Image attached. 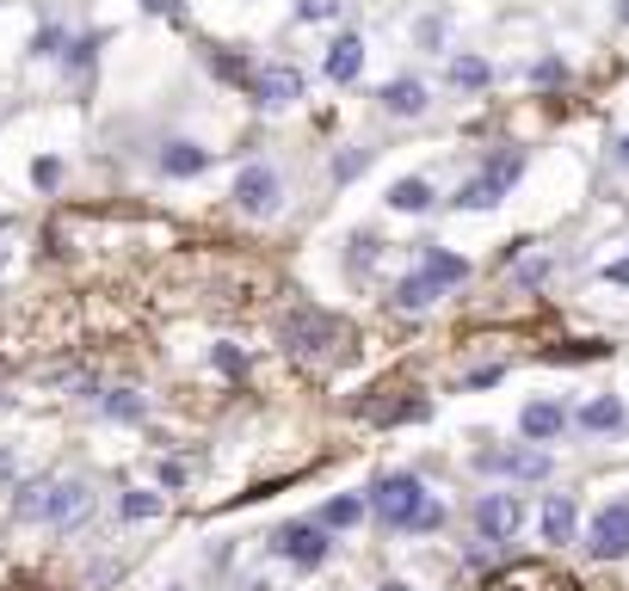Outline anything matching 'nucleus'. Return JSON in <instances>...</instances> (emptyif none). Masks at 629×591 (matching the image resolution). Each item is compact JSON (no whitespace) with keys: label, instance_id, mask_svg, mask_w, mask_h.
<instances>
[{"label":"nucleus","instance_id":"423d86ee","mask_svg":"<svg viewBox=\"0 0 629 591\" xmlns=\"http://www.w3.org/2000/svg\"><path fill=\"white\" fill-rule=\"evenodd\" d=\"M586 548H593L598 560H624L629 555V499H617V505H605V512L593 517Z\"/></svg>","mask_w":629,"mask_h":591},{"label":"nucleus","instance_id":"9b49d317","mask_svg":"<svg viewBox=\"0 0 629 591\" xmlns=\"http://www.w3.org/2000/svg\"><path fill=\"white\" fill-rule=\"evenodd\" d=\"M574 524H581V505H574V493H550L543 499V543H574Z\"/></svg>","mask_w":629,"mask_h":591},{"label":"nucleus","instance_id":"a211bd4d","mask_svg":"<svg viewBox=\"0 0 629 591\" xmlns=\"http://www.w3.org/2000/svg\"><path fill=\"white\" fill-rule=\"evenodd\" d=\"M624 420H629V413H624V401H617V394H598V401L581 406V425H586V432H617Z\"/></svg>","mask_w":629,"mask_h":591},{"label":"nucleus","instance_id":"6ab92c4d","mask_svg":"<svg viewBox=\"0 0 629 591\" xmlns=\"http://www.w3.org/2000/svg\"><path fill=\"white\" fill-rule=\"evenodd\" d=\"M364 517V499L358 493H340V499H328L321 512L309 517V524H321V529H346V524H358Z\"/></svg>","mask_w":629,"mask_h":591},{"label":"nucleus","instance_id":"5701e85b","mask_svg":"<svg viewBox=\"0 0 629 591\" xmlns=\"http://www.w3.org/2000/svg\"><path fill=\"white\" fill-rule=\"evenodd\" d=\"M161 505H167L161 493H124V517H155Z\"/></svg>","mask_w":629,"mask_h":591},{"label":"nucleus","instance_id":"9d476101","mask_svg":"<svg viewBox=\"0 0 629 591\" xmlns=\"http://www.w3.org/2000/svg\"><path fill=\"white\" fill-rule=\"evenodd\" d=\"M519 432L531 437V444H550V437L567 432V406H562V401H531V406L519 413Z\"/></svg>","mask_w":629,"mask_h":591},{"label":"nucleus","instance_id":"c85d7f7f","mask_svg":"<svg viewBox=\"0 0 629 591\" xmlns=\"http://www.w3.org/2000/svg\"><path fill=\"white\" fill-rule=\"evenodd\" d=\"M217 364H222V370H229V376H241V370H247V364H241V352H235V345H217Z\"/></svg>","mask_w":629,"mask_h":591},{"label":"nucleus","instance_id":"dca6fc26","mask_svg":"<svg viewBox=\"0 0 629 591\" xmlns=\"http://www.w3.org/2000/svg\"><path fill=\"white\" fill-rule=\"evenodd\" d=\"M420 271H426V278H439L444 290H456V283L470 278V259H463V253H444V247H426L420 253Z\"/></svg>","mask_w":629,"mask_h":591},{"label":"nucleus","instance_id":"c756f323","mask_svg":"<svg viewBox=\"0 0 629 591\" xmlns=\"http://www.w3.org/2000/svg\"><path fill=\"white\" fill-rule=\"evenodd\" d=\"M605 278H611V283H624V290H629V259H617V265H605Z\"/></svg>","mask_w":629,"mask_h":591},{"label":"nucleus","instance_id":"ddd939ff","mask_svg":"<svg viewBox=\"0 0 629 591\" xmlns=\"http://www.w3.org/2000/svg\"><path fill=\"white\" fill-rule=\"evenodd\" d=\"M439 296H444V283H439V278H426V271H408V278L395 283V309L420 314V309H432Z\"/></svg>","mask_w":629,"mask_h":591},{"label":"nucleus","instance_id":"cd10ccee","mask_svg":"<svg viewBox=\"0 0 629 591\" xmlns=\"http://www.w3.org/2000/svg\"><path fill=\"white\" fill-rule=\"evenodd\" d=\"M531 75H537V80H543V87H550V80H567V68H562V63H555V56H543V63H537V68H531Z\"/></svg>","mask_w":629,"mask_h":591},{"label":"nucleus","instance_id":"4468645a","mask_svg":"<svg viewBox=\"0 0 629 591\" xmlns=\"http://www.w3.org/2000/svg\"><path fill=\"white\" fill-rule=\"evenodd\" d=\"M205 167H210V155L198 142H167V148H161V172H167V179H191V172H205Z\"/></svg>","mask_w":629,"mask_h":591},{"label":"nucleus","instance_id":"1a4fd4ad","mask_svg":"<svg viewBox=\"0 0 629 591\" xmlns=\"http://www.w3.org/2000/svg\"><path fill=\"white\" fill-rule=\"evenodd\" d=\"M482 468H494L506 481H543V475H550V456L543 450H488Z\"/></svg>","mask_w":629,"mask_h":591},{"label":"nucleus","instance_id":"4be33fe9","mask_svg":"<svg viewBox=\"0 0 629 591\" xmlns=\"http://www.w3.org/2000/svg\"><path fill=\"white\" fill-rule=\"evenodd\" d=\"M106 413H111V420H130V425H136L142 413H148V406H142V394H130V389H111V394H106Z\"/></svg>","mask_w":629,"mask_h":591},{"label":"nucleus","instance_id":"7c9ffc66","mask_svg":"<svg viewBox=\"0 0 629 591\" xmlns=\"http://www.w3.org/2000/svg\"><path fill=\"white\" fill-rule=\"evenodd\" d=\"M142 7H148V13H167V19L179 13V0H142Z\"/></svg>","mask_w":629,"mask_h":591},{"label":"nucleus","instance_id":"2eb2a0df","mask_svg":"<svg viewBox=\"0 0 629 591\" xmlns=\"http://www.w3.org/2000/svg\"><path fill=\"white\" fill-rule=\"evenodd\" d=\"M506 198V186L500 179H494V172H475V179H463V186H456V210H494V203Z\"/></svg>","mask_w":629,"mask_h":591},{"label":"nucleus","instance_id":"f8f14e48","mask_svg":"<svg viewBox=\"0 0 629 591\" xmlns=\"http://www.w3.org/2000/svg\"><path fill=\"white\" fill-rule=\"evenodd\" d=\"M364 75V37H333V49H328V80H340V87H346V80H358Z\"/></svg>","mask_w":629,"mask_h":591},{"label":"nucleus","instance_id":"72a5a7b5","mask_svg":"<svg viewBox=\"0 0 629 591\" xmlns=\"http://www.w3.org/2000/svg\"><path fill=\"white\" fill-rule=\"evenodd\" d=\"M383 591H413V586H401V579H389V586H383Z\"/></svg>","mask_w":629,"mask_h":591},{"label":"nucleus","instance_id":"7ed1b4c3","mask_svg":"<svg viewBox=\"0 0 629 591\" xmlns=\"http://www.w3.org/2000/svg\"><path fill=\"white\" fill-rule=\"evenodd\" d=\"M278 339L290 345L297 358H321L328 345L346 339V327H340V321H333L328 309H309V302H302V309H290V314L278 321Z\"/></svg>","mask_w":629,"mask_h":591},{"label":"nucleus","instance_id":"f03ea898","mask_svg":"<svg viewBox=\"0 0 629 591\" xmlns=\"http://www.w3.org/2000/svg\"><path fill=\"white\" fill-rule=\"evenodd\" d=\"M371 512L389 529H439L444 524V505L426 499L420 475H383V481L371 487Z\"/></svg>","mask_w":629,"mask_h":591},{"label":"nucleus","instance_id":"f3484780","mask_svg":"<svg viewBox=\"0 0 629 591\" xmlns=\"http://www.w3.org/2000/svg\"><path fill=\"white\" fill-rule=\"evenodd\" d=\"M383 111H395V118H420V111H426V87L413 75L389 80V87H383Z\"/></svg>","mask_w":629,"mask_h":591},{"label":"nucleus","instance_id":"393cba45","mask_svg":"<svg viewBox=\"0 0 629 591\" xmlns=\"http://www.w3.org/2000/svg\"><path fill=\"white\" fill-rule=\"evenodd\" d=\"M333 13H340V0H297V19H309V25L314 19H333Z\"/></svg>","mask_w":629,"mask_h":591},{"label":"nucleus","instance_id":"aec40b11","mask_svg":"<svg viewBox=\"0 0 629 591\" xmlns=\"http://www.w3.org/2000/svg\"><path fill=\"white\" fill-rule=\"evenodd\" d=\"M444 75H451V87H470V93H482V87L494 80V68H488V56H451V68H444Z\"/></svg>","mask_w":629,"mask_h":591},{"label":"nucleus","instance_id":"20e7f679","mask_svg":"<svg viewBox=\"0 0 629 591\" xmlns=\"http://www.w3.org/2000/svg\"><path fill=\"white\" fill-rule=\"evenodd\" d=\"M475 529H482V543L506 548L512 536L525 529V499L519 493H488V499H475Z\"/></svg>","mask_w":629,"mask_h":591},{"label":"nucleus","instance_id":"412c9836","mask_svg":"<svg viewBox=\"0 0 629 591\" xmlns=\"http://www.w3.org/2000/svg\"><path fill=\"white\" fill-rule=\"evenodd\" d=\"M389 210H432V186H426V179H395Z\"/></svg>","mask_w":629,"mask_h":591},{"label":"nucleus","instance_id":"39448f33","mask_svg":"<svg viewBox=\"0 0 629 591\" xmlns=\"http://www.w3.org/2000/svg\"><path fill=\"white\" fill-rule=\"evenodd\" d=\"M229 198L247 210V216H272L284 203V179H278V167H266V160H253V167H241L235 172V191Z\"/></svg>","mask_w":629,"mask_h":591},{"label":"nucleus","instance_id":"b1692460","mask_svg":"<svg viewBox=\"0 0 629 591\" xmlns=\"http://www.w3.org/2000/svg\"><path fill=\"white\" fill-rule=\"evenodd\" d=\"M210 68H217L222 80H253V75H247V63H241V56H217V49H210Z\"/></svg>","mask_w":629,"mask_h":591},{"label":"nucleus","instance_id":"a878e982","mask_svg":"<svg viewBox=\"0 0 629 591\" xmlns=\"http://www.w3.org/2000/svg\"><path fill=\"white\" fill-rule=\"evenodd\" d=\"M32 179H37V186H56V179H63V160H56V155H44V160H32Z\"/></svg>","mask_w":629,"mask_h":591},{"label":"nucleus","instance_id":"bb28decb","mask_svg":"<svg viewBox=\"0 0 629 591\" xmlns=\"http://www.w3.org/2000/svg\"><path fill=\"white\" fill-rule=\"evenodd\" d=\"M56 49H63V32H56V25H44V32L32 37V56H56Z\"/></svg>","mask_w":629,"mask_h":591},{"label":"nucleus","instance_id":"473e14b6","mask_svg":"<svg viewBox=\"0 0 629 591\" xmlns=\"http://www.w3.org/2000/svg\"><path fill=\"white\" fill-rule=\"evenodd\" d=\"M0 481H13V462H7V456H0Z\"/></svg>","mask_w":629,"mask_h":591},{"label":"nucleus","instance_id":"2f4dec72","mask_svg":"<svg viewBox=\"0 0 629 591\" xmlns=\"http://www.w3.org/2000/svg\"><path fill=\"white\" fill-rule=\"evenodd\" d=\"M617 160H624V167H629V136H624V142H617Z\"/></svg>","mask_w":629,"mask_h":591},{"label":"nucleus","instance_id":"6e6552de","mask_svg":"<svg viewBox=\"0 0 629 591\" xmlns=\"http://www.w3.org/2000/svg\"><path fill=\"white\" fill-rule=\"evenodd\" d=\"M278 555L297 560V567H321V560L333 555V543H328V529H321V524H309V517H302V524H284L278 529Z\"/></svg>","mask_w":629,"mask_h":591},{"label":"nucleus","instance_id":"f257e3e1","mask_svg":"<svg viewBox=\"0 0 629 591\" xmlns=\"http://www.w3.org/2000/svg\"><path fill=\"white\" fill-rule=\"evenodd\" d=\"M93 512V487L87 481H25L13 493V517L19 524H80V517Z\"/></svg>","mask_w":629,"mask_h":591},{"label":"nucleus","instance_id":"0eeeda50","mask_svg":"<svg viewBox=\"0 0 629 591\" xmlns=\"http://www.w3.org/2000/svg\"><path fill=\"white\" fill-rule=\"evenodd\" d=\"M247 87H253V105H266V111H284V105H297V99H302V75H297L290 63L260 68Z\"/></svg>","mask_w":629,"mask_h":591}]
</instances>
